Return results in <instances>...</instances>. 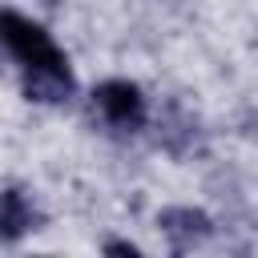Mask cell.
<instances>
[{"label":"cell","mask_w":258,"mask_h":258,"mask_svg":"<svg viewBox=\"0 0 258 258\" xmlns=\"http://www.w3.org/2000/svg\"><path fill=\"white\" fill-rule=\"evenodd\" d=\"M0 44H4L8 56L20 64L28 101L60 105V101L73 93V73H69L64 52L56 48V40H52L32 16L4 8V12H0Z\"/></svg>","instance_id":"cell-1"},{"label":"cell","mask_w":258,"mask_h":258,"mask_svg":"<svg viewBox=\"0 0 258 258\" xmlns=\"http://www.w3.org/2000/svg\"><path fill=\"white\" fill-rule=\"evenodd\" d=\"M93 105L97 113L113 125V129H137L145 121V97L133 81H101L97 93H93Z\"/></svg>","instance_id":"cell-2"},{"label":"cell","mask_w":258,"mask_h":258,"mask_svg":"<svg viewBox=\"0 0 258 258\" xmlns=\"http://www.w3.org/2000/svg\"><path fill=\"white\" fill-rule=\"evenodd\" d=\"M161 230H165V238L173 242V250H189V246H198V242L206 238L210 222H206V214H198V210H189V206H173V210L161 214Z\"/></svg>","instance_id":"cell-3"},{"label":"cell","mask_w":258,"mask_h":258,"mask_svg":"<svg viewBox=\"0 0 258 258\" xmlns=\"http://www.w3.org/2000/svg\"><path fill=\"white\" fill-rule=\"evenodd\" d=\"M32 226H36V206H32V198H28L24 189H4V194H0V238L16 242V238H24Z\"/></svg>","instance_id":"cell-4"}]
</instances>
